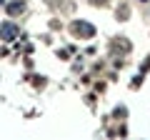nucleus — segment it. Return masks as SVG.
Instances as JSON below:
<instances>
[{
  "label": "nucleus",
  "instance_id": "nucleus-1",
  "mask_svg": "<svg viewBox=\"0 0 150 140\" xmlns=\"http://www.w3.org/2000/svg\"><path fill=\"white\" fill-rule=\"evenodd\" d=\"M15 38H18V28L13 25L10 20H5V23H3V40L10 43V40H15Z\"/></svg>",
  "mask_w": 150,
  "mask_h": 140
},
{
  "label": "nucleus",
  "instance_id": "nucleus-2",
  "mask_svg": "<svg viewBox=\"0 0 150 140\" xmlns=\"http://www.w3.org/2000/svg\"><path fill=\"white\" fill-rule=\"evenodd\" d=\"M73 33H80V35H93V33H95V28L88 25V23H78V20H75V23H73Z\"/></svg>",
  "mask_w": 150,
  "mask_h": 140
},
{
  "label": "nucleus",
  "instance_id": "nucleus-3",
  "mask_svg": "<svg viewBox=\"0 0 150 140\" xmlns=\"http://www.w3.org/2000/svg\"><path fill=\"white\" fill-rule=\"evenodd\" d=\"M23 10V3H13V5H8V13L10 15H15V13H20Z\"/></svg>",
  "mask_w": 150,
  "mask_h": 140
}]
</instances>
